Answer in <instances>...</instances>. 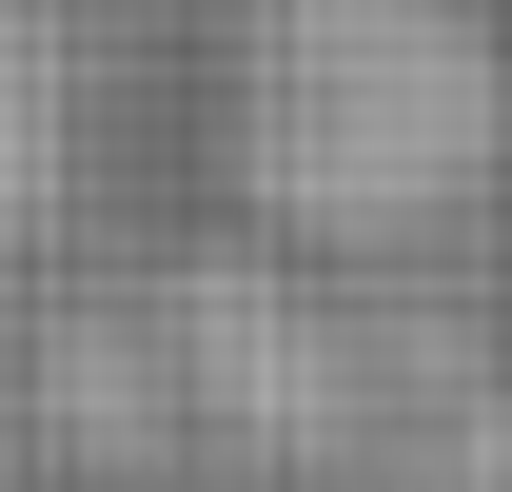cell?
Instances as JSON below:
<instances>
[{
    "label": "cell",
    "instance_id": "cell-1",
    "mask_svg": "<svg viewBox=\"0 0 512 492\" xmlns=\"http://www.w3.org/2000/svg\"><path fill=\"white\" fill-rule=\"evenodd\" d=\"M512 60L473 0H237L217 40V178L276 237H414L493 178Z\"/></svg>",
    "mask_w": 512,
    "mask_h": 492
}]
</instances>
